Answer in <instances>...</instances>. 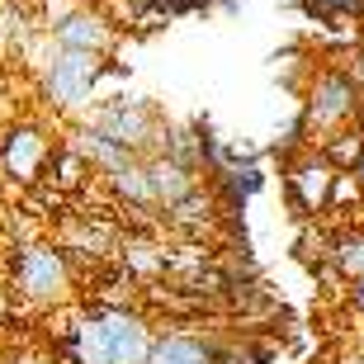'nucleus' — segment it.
I'll list each match as a JSON object with an SVG mask.
<instances>
[{"label": "nucleus", "instance_id": "obj_1", "mask_svg": "<svg viewBox=\"0 0 364 364\" xmlns=\"http://www.w3.org/2000/svg\"><path fill=\"white\" fill-rule=\"evenodd\" d=\"M76 270H71L67 251L53 242V237H38V242H24L5 251V289H10L14 308L28 312H57L76 303Z\"/></svg>", "mask_w": 364, "mask_h": 364}, {"label": "nucleus", "instance_id": "obj_2", "mask_svg": "<svg viewBox=\"0 0 364 364\" xmlns=\"http://www.w3.org/2000/svg\"><path fill=\"white\" fill-rule=\"evenodd\" d=\"M90 128L100 137H109L114 147H123V151H133L137 161H147V156H156L161 151V133H166V119H161V109L151 105L147 95H128V90H119V95H109V100H95L90 109Z\"/></svg>", "mask_w": 364, "mask_h": 364}, {"label": "nucleus", "instance_id": "obj_3", "mask_svg": "<svg viewBox=\"0 0 364 364\" xmlns=\"http://www.w3.org/2000/svg\"><path fill=\"white\" fill-rule=\"evenodd\" d=\"M360 119H364V95L355 90L346 67L341 62L312 67V76L303 81V128L326 137V133H341V128H350Z\"/></svg>", "mask_w": 364, "mask_h": 364}, {"label": "nucleus", "instance_id": "obj_4", "mask_svg": "<svg viewBox=\"0 0 364 364\" xmlns=\"http://www.w3.org/2000/svg\"><path fill=\"white\" fill-rule=\"evenodd\" d=\"M57 151V137L43 128L38 119H10L0 123V180L14 194H28L43 185V171Z\"/></svg>", "mask_w": 364, "mask_h": 364}, {"label": "nucleus", "instance_id": "obj_5", "mask_svg": "<svg viewBox=\"0 0 364 364\" xmlns=\"http://www.w3.org/2000/svg\"><path fill=\"white\" fill-rule=\"evenodd\" d=\"M109 57H90V53H62L53 48L48 67H43V100L57 114H85L100 95V76H105Z\"/></svg>", "mask_w": 364, "mask_h": 364}, {"label": "nucleus", "instance_id": "obj_6", "mask_svg": "<svg viewBox=\"0 0 364 364\" xmlns=\"http://www.w3.org/2000/svg\"><path fill=\"white\" fill-rule=\"evenodd\" d=\"M48 33H53V48H62V53L114 57V48H119V24H114L105 10H90V5L67 10Z\"/></svg>", "mask_w": 364, "mask_h": 364}, {"label": "nucleus", "instance_id": "obj_7", "mask_svg": "<svg viewBox=\"0 0 364 364\" xmlns=\"http://www.w3.org/2000/svg\"><path fill=\"white\" fill-rule=\"evenodd\" d=\"M95 312H100V331L109 341L114 364H147L156 331H151V322L142 312L137 308H95Z\"/></svg>", "mask_w": 364, "mask_h": 364}, {"label": "nucleus", "instance_id": "obj_8", "mask_svg": "<svg viewBox=\"0 0 364 364\" xmlns=\"http://www.w3.org/2000/svg\"><path fill=\"white\" fill-rule=\"evenodd\" d=\"M284 180H289V203H294L298 218L326 213V199H331V180H336V171L322 161V151H317V147L303 151V156H294Z\"/></svg>", "mask_w": 364, "mask_h": 364}, {"label": "nucleus", "instance_id": "obj_9", "mask_svg": "<svg viewBox=\"0 0 364 364\" xmlns=\"http://www.w3.org/2000/svg\"><path fill=\"white\" fill-rule=\"evenodd\" d=\"M147 180H151V194H156V208H171V203H180L185 194H194L199 189V176L194 171H185V166H176L171 156H147Z\"/></svg>", "mask_w": 364, "mask_h": 364}, {"label": "nucleus", "instance_id": "obj_10", "mask_svg": "<svg viewBox=\"0 0 364 364\" xmlns=\"http://www.w3.org/2000/svg\"><path fill=\"white\" fill-rule=\"evenodd\" d=\"M147 364H218V350L208 336H189V331H166L151 341Z\"/></svg>", "mask_w": 364, "mask_h": 364}, {"label": "nucleus", "instance_id": "obj_11", "mask_svg": "<svg viewBox=\"0 0 364 364\" xmlns=\"http://www.w3.org/2000/svg\"><path fill=\"white\" fill-rule=\"evenodd\" d=\"M90 166L76 156V151L67 147V142H57V151H53V161H48V171H43V185L48 189H57V194H67V199H76L85 185H90Z\"/></svg>", "mask_w": 364, "mask_h": 364}, {"label": "nucleus", "instance_id": "obj_12", "mask_svg": "<svg viewBox=\"0 0 364 364\" xmlns=\"http://www.w3.org/2000/svg\"><path fill=\"white\" fill-rule=\"evenodd\" d=\"M213 208H218L213 194L199 185L194 194H185L180 203H171V208H166V228H180V232H189V237H199V232L213 223Z\"/></svg>", "mask_w": 364, "mask_h": 364}, {"label": "nucleus", "instance_id": "obj_13", "mask_svg": "<svg viewBox=\"0 0 364 364\" xmlns=\"http://www.w3.org/2000/svg\"><path fill=\"white\" fill-rule=\"evenodd\" d=\"M326 260L346 284H360L364 279V228H346L341 237H331V256Z\"/></svg>", "mask_w": 364, "mask_h": 364}, {"label": "nucleus", "instance_id": "obj_14", "mask_svg": "<svg viewBox=\"0 0 364 364\" xmlns=\"http://www.w3.org/2000/svg\"><path fill=\"white\" fill-rule=\"evenodd\" d=\"M322 161L331 166V171H355V161L364 156V128L355 123V128H341V133H326L322 137Z\"/></svg>", "mask_w": 364, "mask_h": 364}, {"label": "nucleus", "instance_id": "obj_15", "mask_svg": "<svg viewBox=\"0 0 364 364\" xmlns=\"http://www.w3.org/2000/svg\"><path fill=\"white\" fill-rule=\"evenodd\" d=\"M303 14H312L317 24H346L364 19V0H303Z\"/></svg>", "mask_w": 364, "mask_h": 364}, {"label": "nucleus", "instance_id": "obj_16", "mask_svg": "<svg viewBox=\"0 0 364 364\" xmlns=\"http://www.w3.org/2000/svg\"><path fill=\"white\" fill-rule=\"evenodd\" d=\"M341 208H364V189L355 185L350 171H336V180H331V199H326V213H341Z\"/></svg>", "mask_w": 364, "mask_h": 364}, {"label": "nucleus", "instance_id": "obj_17", "mask_svg": "<svg viewBox=\"0 0 364 364\" xmlns=\"http://www.w3.org/2000/svg\"><path fill=\"white\" fill-rule=\"evenodd\" d=\"M5 364H53L43 350H28V346H19V350H10V360Z\"/></svg>", "mask_w": 364, "mask_h": 364}, {"label": "nucleus", "instance_id": "obj_18", "mask_svg": "<svg viewBox=\"0 0 364 364\" xmlns=\"http://www.w3.org/2000/svg\"><path fill=\"white\" fill-rule=\"evenodd\" d=\"M5 322H14V298H10V289L0 284V326Z\"/></svg>", "mask_w": 364, "mask_h": 364}, {"label": "nucleus", "instance_id": "obj_19", "mask_svg": "<svg viewBox=\"0 0 364 364\" xmlns=\"http://www.w3.org/2000/svg\"><path fill=\"white\" fill-rule=\"evenodd\" d=\"M350 308H355V317H364V279L350 289Z\"/></svg>", "mask_w": 364, "mask_h": 364}, {"label": "nucleus", "instance_id": "obj_20", "mask_svg": "<svg viewBox=\"0 0 364 364\" xmlns=\"http://www.w3.org/2000/svg\"><path fill=\"white\" fill-rule=\"evenodd\" d=\"M336 364H364V350H350V355H341Z\"/></svg>", "mask_w": 364, "mask_h": 364}, {"label": "nucleus", "instance_id": "obj_21", "mask_svg": "<svg viewBox=\"0 0 364 364\" xmlns=\"http://www.w3.org/2000/svg\"><path fill=\"white\" fill-rule=\"evenodd\" d=\"M350 176H355V185L364 189V156H360V161H355V171H350Z\"/></svg>", "mask_w": 364, "mask_h": 364}, {"label": "nucleus", "instance_id": "obj_22", "mask_svg": "<svg viewBox=\"0 0 364 364\" xmlns=\"http://www.w3.org/2000/svg\"><path fill=\"white\" fill-rule=\"evenodd\" d=\"M274 5H284V10H303V0H274Z\"/></svg>", "mask_w": 364, "mask_h": 364}, {"label": "nucleus", "instance_id": "obj_23", "mask_svg": "<svg viewBox=\"0 0 364 364\" xmlns=\"http://www.w3.org/2000/svg\"><path fill=\"white\" fill-rule=\"evenodd\" d=\"M5 199H10V189H5V180H0V208H5Z\"/></svg>", "mask_w": 364, "mask_h": 364}, {"label": "nucleus", "instance_id": "obj_24", "mask_svg": "<svg viewBox=\"0 0 364 364\" xmlns=\"http://www.w3.org/2000/svg\"><path fill=\"white\" fill-rule=\"evenodd\" d=\"M0 284H5V246H0Z\"/></svg>", "mask_w": 364, "mask_h": 364}, {"label": "nucleus", "instance_id": "obj_25", "mask_svg": "<svg viewBox=\"0 0 364 364\" xmlns=\"http://www.w3.org/2000/svg\"><path fill=\"white\" fill-rule=\"evenodd\" d=\"M5 360H10V346H5V341H0V364H5Z\"/></svg>", "mask_w": 364, "mask_h": 364}, {"label": "nucleus", "instance_id": "obj_26", "mask_svg": "<svg viewBox=\"0 0 364 364\" xmlns=\"http://www.w3.org/2000/svg\"><path fill=\"white\" fill-rule=\"evenodd\" d=\"M355 53H360V62H364V43H360V48H355Z\"/></svg>", "mask_w": 364, "mask_h": 364}]
</instances>
